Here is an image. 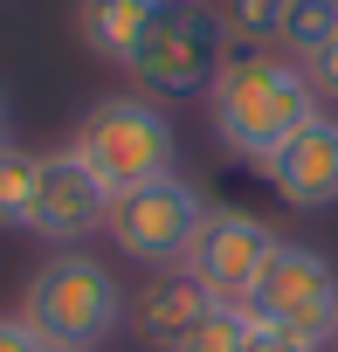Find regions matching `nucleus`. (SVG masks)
<instances>
[{
    "label": "nucleus",
    "mask_w": 338,
    "mask_h": 352,
    "mask_svg": "<svg viewBox=\"0 0 338 352\" xmlns=\"http://www.w3.org/2000/svg\"><path fill=\"white\" fill-rule=\"evenodd\" d=\"M249 345H256V318H249L242 304H214L180 352H249Z\"/></svg>",
    "instance_id": "obj_15"
},
{
    "label": "nucleus",
    "mask_w": 338,
    "mask_h": 352,
    "mask_svg": "<svg viewBox=\"0 0 338 352\" xmlns=\"http://www.w3.org/2000/svg\"><path fill=\"white\" fill-rule=\"evenodd\" d=\"M207 221V201L194 180L166 173V180H145L131 194H111V214H104V235L117 242V256L145 263V270H180L194 235Z\"/></svg>",
    "instance_id": "obj_4"
},
{
    "label": "nucleus",
    "mask_w": 338,
    "mask_h": 352,
    "mask_svg": "<svg viewBox=\"0 0 338 352\" xmlns=\"http://www.w3.org/2000/svg\"><path fill=\"white\" fill-rule=\"evenodd\" d=\"M214 14H221L235 49H269V42H283L290 0H214Z\"/></svg>",
    "instance_id": "obj_12"
},
{
    "label": "nucleus",
    "mask_w": 338,
    "mask_h": 352,
    "mask_svg": "<svg viewBox=\"0 0 338 352\" xmlns=\"http://www.w3.org/2000/svg\"><path fill=\"white\" fill-rule=\"evenodd\" d=\"M276 249H283V235L262 214H249V208H207V221H201V235H194V249H187L180 270L214 304H249V290L262 283V270H269Z\"/></svg>",
    "instance_id": "obj_7"
},
{
    "label": "nucleus",
    "mask_w": 338,
    "mask_h": 352,
    "mask_svg": "<svg viewBox=\"0 0 338 352\" xmlns=\"http://www.w3.org/2000/svg\"><path fill=\"white\" fill-rule=\"evenodd\" d=\"M331 352H338V331H331Z\"/></svg>",
    "instance_id": "obj_20"
},
{
    "label": "nucleus",
    "mask_w": 338,
    "mask_h": 352,
    "mask_svg": "<svg viewBox=\"0 0 338 352\" xmlns=\"http://www.w3.org/2000/svg\"><path fill=\"white\" fill-rule=\"evenodd\" d=\"M249 352H324V345H304V338H276V331H256Z\"/></svg>",
    "instance_id": "obj_18"
},
{
    "label": "nucleus",
    "mask_w": 338,
    "mask_h": 352,
    "mask_svg": "<svg viewBox=\"0 0 338 352\" xmlns=\"http://www.w3.org/2000/svg\"><path fill=\"white\" fill-rule=\"evenodd\" d=\"M262 180L290 201V208H304V214H317V208H338V118H304L269 159H262Z\"/></svg>",
    "instance_id": "obj_9"
},
{
    "label": "nucleus",
    "mask_w": 338,
    "mask_h": 352,
    "mask_svg": "<svg viewBox=\"0 0 338 352\" xmlns=\"http://www.w3.org/2000/svg\"><path fill=\"white\" fill-rule=\"evenodd\" d=\"M166 8H173V0H76V35H83V49L97 63L131 69Z\"/></svg>",
    "instance_id": "obj_11"
},
{
    "label": "nucleus",
    "mask_w": 338,
    "mask_h": 352,
    "mask_svg": "<svg viewBox=\"0 0 338 352\" xmlns=\"http://www.w3.org/2000/svg\"><path fill=\"white\" fill-rule=\"evenodd\" d=\"M138 338L152 345V352H180L194 331H201V318L214 311V297L187 276V270H159L145 290H138Z\"/></svg>",
    "instance_id": "obj_10"
},
{
    "label": "nucleus",
    "mask_w": 338,
    "mask_h": 352,
    "mask_svg": "<svg viewBox=\"0 0 338 352\" xmlns=\"http://www.w3.org/2000/svg\"><path fill=\"white\" fill-rule=\"evenodd\" d=\"M228 63V28L214 8H201V0H173V8L159 14V28L145 35L131 76L152 90V97H194L214 83V69Z\"/></svg>",
    "instance_id": "obj_6"
},
{
    "label": "nucleus",
    "mask_w": 338,
    "mask_h": 352,
    "mask_svg": "<svg viewBox=\"0 0 338 352\" xmlns=\"http://www.w3.org/2000/svg\"><path fill=\"white\" fill-rule=\"evenodd\" d=\"M69 152L97 173L104 194H131L173 173V118L152 97H97L69 138Z\"/></svg>",
    "instance_id": "obj_3"
},
{
    "label": "nucleus",
    "mask_w": 338,
    "mask_h": 352,
    "mask_svg": "<svg viewBox=\"0 0 338 352\" xmlns=\"http://www.w3.org/2000/svg\"><path fill=\"white\" fill-rule=\"evenodd\" d=\"M42 352H56V345H42Z\"/></svg>",
    "instance_id": "obj_21"
},
{
    "label": "nucleus",
    "mask_w": 338,
    "mask_h": 352,
    "mask_svg": "<svg viewBox=\"0 0 338 352\" xmlns=\"http://www.w3.org/2000/svg\"><path fill=\"white\" fill-rule=\"evenodd\" d=\"M111 214V194L97 187V173L63 145V152H42V180H35V208H28V235L56 242V249H76L83 235H97Z\"/></svg>",
    "instance_id": "obj_8"
},
{
    "label": "nucleus",
    "mask_w": 338,
    "mask_h": 352,
    "mask_svg": "<svg viewBox=\"0 0 338 352\" xmlns=\"http://www.w3.org/2000/svg\"><path fill=\"white\" fill-rule=\"evenodd\" d=\"M21 318H28V331H35L42 345H56V352H97V345L117 331V318H124V290H117V276H111L97 256L56 249V256L28 276Z\"/></svg>",
    "instance_id": "obj_2"
},
{
    "label": "nucleus",
    "mask_w": 338,
    "mask_h": 352,
    "mask_svg": "<svg viewBox=\"0 0 338 352\" xmlns=\"http://www.w3.org/2000/svg\"><path fill=\"white\" fill-rule=\"evenodd\" d=\"M304 76H311V90H317V104H338V35L304 63Z\"/></svg>",
    "instance_id": "obj_16"
},
{
    "label": "nucleus",
    "mask_w": 338,
    "mask_h": 352,
    "mask_svg": "<svg viewBox=\"0 0 338 352\" xmlns=\"http://www.w3.org/2000/svg\"><path fill=\"white\" fill-rule=\"evenodd\" d=\"M35 180H42V152L0 145V228H28V208H35Z\"/></svg>",
    "instance_id": "obj_13"
},
{
    "label": "nucleus",
    "mask_w": 338,
    "mask_h": 352,
    "mask_svg": "<svg viewBox=\"0 0 338 352\" xmlns=\"http://www.w3.org/2000/svg\"><path fill=\"white\" fill-rule=\"evenodd\" d=\"M256 318V331H276V338H304V345H324L338 331V270L304 249V242H283L262 270V283L249 290L242 304Z\"/></svg>",
    "instance_id": "obj_5"
},
{
    "label": "nucleus",
    "mask_w": 338,
    "mask_h": 352,
    "mask_svg": "<svg viewBox=\"0 0 338 352\" xmlns=\"http://www.w3.org/2000/svg\"><path fill=\"white\" fill-rule=\"evenodd\" d=\"M338 35V0H290V21H283V56L290 63H311L324 42Z\"/></svg>",
    "instance_id": "obj_14"
},
{
    "label": "nucleus",
    "mask_w": 338,
    "mask_h": 352,
    "mask_svg": "<svg viewBox=\"0 0 338 352\" xmlns=\"http://www.w3.org/2000/svg\"><path fill=\"white\" fill-rule=\"evenodd\" d=\"M304 118H317V90L304 63L269 56V49H228V63L207 83V124L228 152L262 166Z\"/></svg>",
    "instance_id": "obj_1"
},
{
    "label": "nucleus",
    "mask_w": 338,
    "mask_h": 352,
    "mask_svg": "<svg viewBox=\"0 0 338 352\" xmlns=\"http://www.w3.org/2000/svg\"><path fill=\"white\" fill-rule=\"evenodd\" d=\"M0 352H42V338L28 331L21 311H0Z\"/></svg>",
    "instance_id": "obj_17"
},
{
    "label": "nucleus",
    "mask_w": 338,
    "mask_h": 352,
    "mask_svg": "<svg viewBox=\"0 0 338 352\" xmlns=\"http://www.w3.org/2000/svg\"><path fill=\"white\" fill-rule=\"evenodd\" d=\"M0 145H8V97H0Z\"/></svg>",
    "instance_id": "obj_19"
}]
</instances>
